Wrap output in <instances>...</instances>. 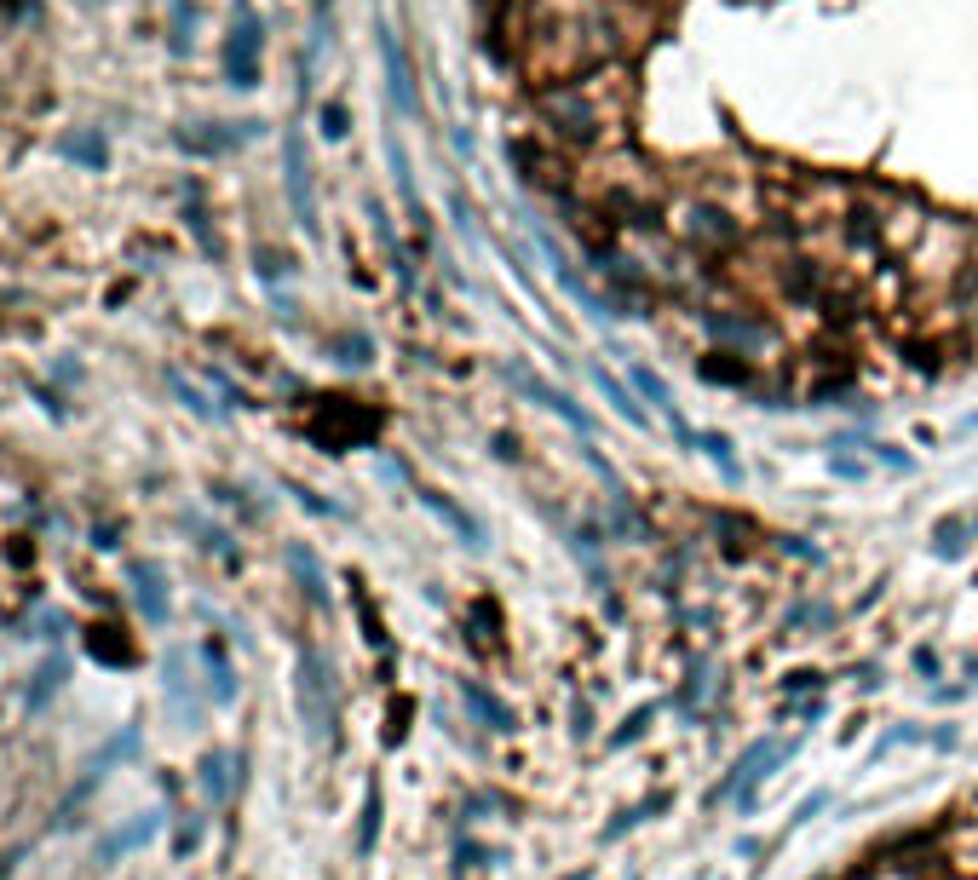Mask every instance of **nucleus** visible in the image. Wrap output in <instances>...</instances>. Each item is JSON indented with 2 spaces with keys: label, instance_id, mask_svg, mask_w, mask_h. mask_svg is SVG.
Returning <instances> with one entry per match:
<instances>
[{
  "label": "nucleus",
  "instance_id": "f257e3e1",
  "mask_svg": "<svg viewBox=\"0 0 978 880\" xmlns=\"http://www.w3.org/2000/svg\"><path fill=\"white\" fill-rule=\"evenodd\" d=\"M530 116L536 133L553 139L564 156L593 162L616 144H628V121H633V70L628 64H599V70L541 87L530 93Z\"/></svg>",
  "mask_w": 978,
  "mask_h": 880
},
{
  "label": "nucleus",
  "instance_id": "f03ea898",
  "mask_svg": "<svg viewBox=\"0 0 978 880\" xmlns=\"http://www.w3.org/2000/svg\"><path fill=\"white\" fill-rule=\"evenodd\" d=\"M691 323H697V334L708 340V351H731V357H748V363H777V357H789V334H783V323L771 317V311H760V305H691ZM777 369H789V363H777Z\"/></svg>",
  "mask_w": 978,
  "mask_h": 880
},
{
  "label": "nucleus",
  "instance_id": "7ed1b4c3",
  "mask_svg": "<svg viewBox=\"0 0 978 880\" xmlns=\"http://www.w3.org/2000/svg\"><path fill=\"white\" fill-rule=\"evenodd\" d=\"M668 236L679 248H691L697 259H737L748 219L737 208L714 202V196H702V190H685V196L668 202Z\"/></svg>",
  "mask_w": 978,
  "mask_h": 880
},
{
  "label": "nucleus",
  "instance_id": "20e7f679",
  "mask_svg": "<svg viewBox=\"0 0 978 880\" xmlns=\"http://www.w3.org/2000/svg\"><path fill=\"white\" fill-rule=\"evenodd\" d=\"M294 708H300L305 737L334 742V725H340V685H334V662H328L317 645H300V662H294Z\"/></svg>",
  "mask_w": 978,
  "mask_h": 880
},
{
  "label": "nucleus",
  "instance_id": "39448f33",
  "mask_svg": "<svg viewBox=\"0 0 978 880\" xmlns=\"http://www.w3.org/2000/svg\"><path fill=\"white\" fill-rule=\"evenodd\" d=\"M507 162H513L518 179H524L530 190H541L547 202H559V196H570V190L582 185V162L564 156L553 139H541L536 127H524V133L507 139Z\"/></svg>",
  "mask_w": 978,
  "mask_h": 880
},
{
  "label": "nucleus",
  "instance_id": "423d86ee",
  "mask_svg": "<svg viewBox=\"0 0 978 880\" xmlns=\"http://www.w3.org/2000/svg\"><path fill=\"white\" fill-rule=\"evenodd\" d=\"M259 47H265V29H259L254 6L236 0V29H231V41H225V75H231V87H259Z\"/></svg>",
  "mask_w": 978,
  "mask_h": 880
},
{
  "label": "nucleus",
  "instance_id": "0eeeda50",
  "mask_svg": "<svg viewBox=\"0 0 978 880\" xmlns=\"http://www.w3.org/2000/svg\"><path fill=\"white\" fill-rule=\"evenodd\" d=\"M127 587H133V604L150 627H167L173 616V593H167V570L156 558H127Z\"/></svg>",
  "mask_w": 978,
  "mask_h": 880
},
{
  "label": "nucleus",
  "instance_id": "6e6552de",
  "mask_svg": "<svg viewBox=\"0 0 978 880\" xmlns=\"http://www.w3.org/2000/svg\"><path fill=\"white\" fill-rule=\"evenodd\" d=\"M282 173H288V208H294V219H300V231H305V236H317L323 225H317V196H311V162H305L300 133H288V139H282Z\"/></svg>",
  "mask_w": 978,
  "mask_h": 880
},
{
  "label": "nucleus",
  "instance_id": "1a4fd4ad",
  "mask_svg": "<svg viewBox=\"0 0 978 880\" xmlns=\"http://www.w3.org/2000/svg\"><path fill=\"white\" fill-rule=\"evenodd\" d=\"M139 748H144V731H139V725H121L116 737H110V742H104V748H98V754H93V765H87V777H81V783L70 788V800H64V811H70V806H81V800H87V794H93V788L104 783V777H110V765H116V760H133Z\"/></svg>",
  "mask_w": 978,
  "mask_h": 880
},
{
  "label": "nucleus",
  "instance_id": "9d476101",
  "mask_svg": "<svg viewBox=\"0 0 978 880\" xmlns=\"http://www.w3.org/2000/svg\"><path fill=\"white\" fill-rule=\"evenodd\" d=\"M380 35V58H386V93H392L397 116H420V98H415V75H409V58H403V47L392 41V29L380 24L374 29Z\"/></svg>",
  "mask_w": 978,
  "mask_h": 880
},
{
  "label": "nucleus",
  "instance_id": "9b49d317",
  "mask_svg": "<svg viewBox=\"0 0 978 880\" xmlns=\"http://www.w3.org/2000/svg\"><path fill=\"white\" fill-rule=\"evenodd\" d=\"M783 754H789L783 742H754V748H748L743 760H737V771H731V794H737V806H743V811L754 806V788L766 783V777H771V765L783 760Z\"/></svg>",
  "mask_w": 978,
  "mask_h": 880
},
{
  "label": "nucleus",
  "instance_id": "f8f14e48",
  "mask_svg": "<svg viewBox=\"0 0 978 880\" xmlns=\"http://www.w3.org/2000/svg\"><path fill=\"white\" fill-rule=\"evenodd\" d=\"M156 829H162V811H139L127 829H116V834H104L98 840V852H93V863L98 869H110L116 857H127V852H139L144 840H156Z\"/></svg>",
  "mask_w": 978,
  "mask_h": 880
},
{
  "label": "nucleus",
  "instance_id": "ddd939ff",
  "mask_svg": "<svg viewBox=\"0 0 978 880\" xmlns=\"http://www.w3.org/2000/svg\"><path fill=\"white\" fill-rule=\"evenodd\" d=\"M697 374L708 386H731V392H760V369L748 357H731V351H708L697 357Z\"/></svg>",
  "mask_w": 978,
  "mask_h": 880
},
{
  "label": "nucleus",
  "instance_id": "4468645a",
  "mask_svg": "<svg viewBox=\"0 0 978 880\" xmlns=\"http://www.w3.org/2000/svg\"><path fill=\"white\" fill-rule=\"evenodd\" d=\"M633 386H639V397H651V403H656V415L674 426L679 443H697V432L685 426V415H679V403H674V392H668V380H662V374L645 369V363H633Z\"/></svg>",
  "mask_w": 978,
  "mask_h": 880
},
{
  "label": "nucleus",
  "instance_id": "2eb2a0df",
  "mask_svg": "<svg viewBox=\"0 0 978 880\" xmlns=\"http://www.w3.org/2000/svg\"><path fill=\"white\" fill-rule=\"evenodd\" d=\"M64 679H70V656H64V650H52L47 662L29 673V691H24V708H29V714H41L52 696L64 691Z\"/></svg>",
  "mask_w": 978,
  "mask_h": 880
},
{
  "label": "nucleus",
  "instance_id": "dca6fc26",
  "mask_svg": "<svg viewBox=\"0 0 978 880\" xmlns=\"http://www.w3.org/2000/svg\"><path fill=\"white\" fill-rule=\"evenodd\" d=\"M202 668H208V702H219V708H231L236 702V668H231V656H225V645L219 639H208L202 645Z\"/></svg>",
  "mask_w": 978,
  "mask_h": 880
},
{
  "label": "nucleus",
  "instance_id": "f3484780",
  "mask_svg": "<svg viewBox=\"0 0 978 880\" xmlns=\"http://www.w3.org/2000/svg\"><path fill=\"white\" fill-rule=\"evenodd\" d=\"M231 765H242L236 754H202V765H196V783H202V794H208L213 806H225L231 800V788H236V777H231Z\"/></svg>",
  "mask_w": 978,
  "mask_h": 880
},
{
  "label": "nucleus",
  "instance_id": "a211bd4d",
  "mask_svg": "<svg viewBox=\"0 0 978 880\" xmlns=\"http://www.w3.org/2000/svg\"><path fill=\"white\" fill-rule=\"evenodd\" d=\"M167 702H173V714H179V719H185V725H196V714H202V708H196V696H190V673H185V650H173V656H167Z\"/></svg>",
  "mask_w": 978,
  "mask_h": 880
},
{
  "label": "nucleus",
  "instance_id": "6ab92c4d",
  "mask_svg": "<svg viewBox=\"0 0 978 880\" xmlns=\"http://www.w3.org/2000/svg\"><path fill=\"white\" fill-rule=\"evenodd\" d=\"M461 702L484 719V731H513V708H501V702H495L478 679H461Z\"/></svg>",
  "mask_w": 978,
  "mask_h": 880
},
{
  "label": "nucleus",
  "instance_id": "aec40b11",
  "mask_svg": "<svg viewBox=\"0 0 978 880\" xmlns=\"http://www.w3.org/2000/svg\"><path fill=\"white\" fill-rule=\"evenodd\" d=\"M288 570L300 576V587L311 593V604H328V576H323V564H317V553H311V547H300V541H294V547H288Z\"/></svg>",
  "mask_w": 978,
  "mask_h": 880
},
{
  "label": "nucleus",
  "instance_id": "412c9836",
  "mask_svg": "<svg viewBox=\"0 0 978 880\" xmlns=\"http://www.w3.org/2000/svg\"><path fill=\"white\" fill-rule=\"evenodd\" d=\"M420 507H432V512H438V518H443V524H449L455 535H466L472 547H484V524H478V518H466L461 507H449V501H443L438 489H420Z\"/></svg>",
  "mask_w": 978,
  "mask_h": 880
},
{
  "label": "nucleus",
  "instance_id": "4be33fe9",
  "mask_svg": "<svg viewBox=\"0 0 978 880\" xmlns=\"http://www.w3.org/2000/svg\"><path fill=\"white\" fill-rule=\"evenodd\" d=\"M691 449H702L708 461L720 466L725 484H743V466H737V455H731V438H725V432H697V443H691Z\"/></svg>",
  "mask_w": 978,
  "mask_h": 880
},
{
  "label": "nucleus",
  "instance_id": "5701e85b",
  "mask_svg": "<svg viewBox=\"0 0 978 880\" xmlns=\"http://www.w3.org/2000/svg\"><path fill=\"white\" fill-rule=\"evenodd\" d=\"M593 380H599V392H605L610 403H616V415L628 420V426H639V432L651 426V420H645V409H639V403H633V397H628V386H622V380H610L605 369H593Z\"/></svg>",
  "mask_w": 978,
  "mask_h": 880
},
{
  "label": "nucleus",
  "instance_id": "b1692460",
  "mask_svg": "<svg viewBox=\"0 0 978 880\" xmlns=\"http://www.w3.org/2000/svg\"><path fill=\"white\" fill-rule=\"evenodd\" d=\"M87 650H93L98 662H110V668H127V662H133V645H127V639L116 645L110 627H87Z\"/></svg>",
  "mask_w": 978,
  "mask_h": 880
},
{
  "label": "nucleus",
  "instance_id": "393cba45",
  "mask_svg": "<svg viewBox=\"0 0 978 880\" xmlns=\"http://www.w3.org/2000/svg\"><path fill=\"white\" fill-rule=\"evenodd\" d=\"M64 156L81 162V167H104V139H98V133H75V139L64 144Z\"/></svg>",
  "mask_w": 978,
  "mask_h": 880
},
{
  "label": "nucleus",
  "instance_id": "a878e982",
  "mask_svg": "<svg viewBox=\"0 0 978 880\" xmlns=\"http://www.w3.org/2000/svg\"><path fill=\"white\" fill-rule=\"evenodd\" d=\"M374 834H380V788H369V800H363V829H357V852L363 857L374 852Z\"/></svg>",
  "mask_w": 978,
  "mask_h": 880
},
{
  "label": "nucleus",
  "instance_id": "bb28decb",
  "mask_svg": "<svg viewBox=\"0 0 978 880\" xmlns=\"http://www.w3.org/2000/svg\"><path fill=\"white\" fill-rule=\"evenodd\" d=\"M334 351H340L334 363H346V369H363V363L374 357V346L363 340V334H346V340H334Z\"/></svg>",
  "mask_w": 978,
  "mask_h": 880
},
{
  "label": "nucleus",
  "instance_id": "cd10ccee",
  "mask_svg": "<svg viewBox=\"0 0 978 880\" xmlns=\"http://www.w3.org/2000/svg\"><path fill=\"white\" fill-rule=\"evenodd\" d=\"M190 29H196V6L173 0V52H190Z\"/></svg>",
  "mask_w": 978,
  "mask_h": 880
},
{
  "label": "nucleus",
  "instance_id": "c85d7f7f",
  "mask_svg": "<svg viewBox=\"0 0 978 880\" xmlns=\"http://www.w3.org/2000/svg\"><path fill=\"white\" fill-rule=\"evenodd\" d=\"M167 386H173V392L185 397V403H190V409H196V415H213V403H208V397H202V392H196V386H190L185 374H167Z\"/></svg>",
  "mask_w": 978,
  "mask_h": 880
},
{
  "label": "nucleus",
  "instance_id": "c756f323",
  "mask_svg": "<svg viewBox=\"0 0 978 880\" xmlns=\"http://www.w3.org/2000/svg\"><path fill=\"white\" fill-rule=\"evenodd\" d=\"M961 530H967L961 518H944V524H938V553H944V558H955V553H961V541H955V535H961Z\"/></svg>",
  "mask_w": 978,
  "mask_h": 880
},
{
  "label": "nucleus",
  "instance_id": "7c9ffc66",
  "mask_svg": "<svg viewBox=\"0 0 978 880\" xmlns=\"http://www.w3.org/2000/svg\"><path fill=\"white\" fill-rule=\"evenodd\" d=\"M323 133L328 139H346V104H323Z\"/></svg>",
  "mask_w": 978,
  "mask_h": 880
},
{
  "label": "nucleus",
  "instance_id": "2f4dec72",
  "mask_svg": "<svg viewBox=\"0 0 978 880\" xmlns=\"http://www.w3.org/2000/svg\"><path fill=\"white\" fill-rule=\"evenodd\" d=\"M645 719H651V714H633L628 725H622V731L610 737V748H622V742H633V737H639V731H645Z\"/></svg>",
  "mask_w": 978,
  "mask_h": 880
},
{
  "label": "nucleus",
  "instance_id": "473e14b6",
  "mask_svg": "<svg viewBox=\"0 0 978 880\" xmlns=\"http://www.w3.org/2000/svg\"><path fill=\"white\" fill-rule=\"evenodd\" d=\"M875 455H881V461L892 466V472H909V455H904V449H892V443H881Z\"/></svg>",
  "mask_w": 978,
  "mask_h": 880
},
{
  "label": "nucleus",
  "instance_id": "72a5a7b5",
  "mask_svg": "<svg viewBox=\"0 0 978 880\" xmlns=\"http://www.w3.org/2000/svg\"><path fill=\"white\" fill-rule=\"evenodd\" d=\"M829 466H835L840 478H863V466H858V461H846V455H835V461H829Z\"/></svg>",
  "mask_w": 978,
  "mask_h": 880
},
{
  "label": "nucleus",
  "instance_id": "f704fd0d",
  "mask_svg": "<svg viewBox=\"0 0 978 880\" xmlns=\"http://www.w3.org/2000/svg\"><path fill=\"white\" fill-rule=\"evenodd\" d=\"M0 6H12V0H0Z\"/></svg>",
  "mask_w": 978,
  "mask_h": 880
}]
</instances>
